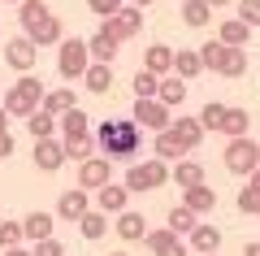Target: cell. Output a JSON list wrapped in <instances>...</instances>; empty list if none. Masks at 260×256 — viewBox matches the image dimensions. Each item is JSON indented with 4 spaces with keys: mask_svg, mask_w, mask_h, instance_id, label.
<instances>
[{
    "mask_svg": "<svg viewBox=\"0 0 260 256\" xmlns=\"http://www.w3.org/2000/svg\"><path fill=\"white\" fill-rule=\"evenodd\" d=\"M208 9H225V5H230V0H204Z\"/></svg>",
    "mask_w": 260,
    "mask_h": 256,
    "instance_id": "obj_50",
    "label": "cell"
},
{
    "mask_svg": "<svg viewBox=\"0 0 260 256\" xmlns=\"http://www.w3.org/2000/svg\"><path fill=\"white\" fill-rule=\"evenodd\" d=\"M225 109H230V104H221V100H208L204 109H200V126H204V130H221Z\"/></svg>",
    "mask_w": 260,
    "mask_h": 256,
    "instance_id": "obj_38",
    "label": "cell"
},
{
    "mask_svg": "<svg viewBox=\"0 0 260 256\" xmlns=\"http://www.w3.org/2000/svg\"><path fill=\"white\" fill-rule=\"evenodd\" d=\"M39 104H44V82L30 78V74H22L9 92H5V113L9 118H30Z\"/></svg>",
    "mask_w": 260,
    "mask_h": 256,
    "instance_id": "obj_4",
    "label": "cell"
},
{
    "mask_svg": "<svg viewBox=\"0 0 260 256\" xmlns=\"http://www.w3.org/2000/svg\"><path fill=\"white\" fill-rule=\"evenodd\" d=\"M109 256H130V252H109Z\"/></svg>",
    "mask_w": 260,
    "mask_h": 256,
    "instance_id": "obj_52",
    "label": "cell"
},
{
    "mask_svg": "<svg viewBox=\"0 0 260 256\" xmlns=\"http://www.w3.org/2000/svg\"><path fill=\"white\" fill-rule=\"evenodd\" d=\"M91 200H95L91 209H100L104 217H117V213L130 209V191H126V183H109V187H100Z\"/></svg>",
    "mask_w": 260,
    "mask_h": 256,
    "instance_id": "obj_11",
    "label": "cell"
},
{
    "mask_svg": "<svg viewBox=\"0 0 260 256\" xmlns=\"http://www.w3.org/2000/svg\"><path fill=\"white\" fill-rule=\"evenodd\" d=\"M148 252L152 256H191V247L182 243V235H174L169 226H160V230H148Z\"/></svg>",
    "mask_w": 260,
    "mask_h": 256,
    "instance_id": "obj_12",
    "label": "cell"
},
{
    "mask_svg": "<svg viewBox=\"0 0 260 256\" xmlns=\"http://www.w3.org/2000/svg\"><path fill=\"white\" fill-rule=\"evenodd\" d=\"M87 213H91V191H83V187L61 191V200H56V221H83Z\"/></svg>",
    "mask_w": 260,
    "mask_h": 256,
    "instance_id": "obj_10",
    "label": "cell"
},
{
    "mask_svg": "<svg viewBox=\"0 0 260 256\" xmlns=\"http://www.w3.org/2000/svg\"><path fill=\"white\" fill-rule=\"evenodd\" d=\"M35 169L39 174H56V169H61L65 165V144L61 139H35Z\"/></svg>",
    "mask_w": 260,
    "mask_h": 256,
    "instance_id": "obj_14",
    "label": "cell"
},
{
    "mask_svg": "<svg viewBox=\"0 0 260 256\" xmlns=\"http://www.w3.org/2000/svg\"><path fill=\"white\" fill-rule=\"evenodd\" d=\"M143 70H152L156 78L174 74V48H169V44H152V48H148V56H143Z\"/></svg>",
    "mask_w": 260,
    "mask_h": 256,
    "instance_id": "obj_24",
    "label": "cell"
},
{
    "mask_svg": "<svg viewBox=\"0 0 260 256\" xmlns=\"http://www.w3.org/2000/svg\"><path fill=\"white\" fill-rule=\"evenodd\" d=\"M83 82H87V92H95V96H109V87H113V65L91 61V65H87V74H83Z\"/></svg>",
    "mask_w": 260,
    "mask_h": 256,
    "instance_id": "obj_27",
    "label": "cell"
},
{
    "mask_svg": "<svg viewBox=\"0 0 260 256\" xmlns=\"http://www.w3.org/2000/svg\"><path fill=\"white\" fill-rule=\"evenodd\" d=\"M30 256H65V243H61V239H39Z\"/></svg>",
    "mask_w": 260,
    "mask_h": 256,
    "instance_id": "obj_44",
    "label": "cell"
},
{
    "mask_svg": "<svg viewBox=\"0 0 260 256\" xmlns=\"http://www.w3.org/2000/svg\"><path fill=\"white\" fill-rule=\"evenodd\" d=\"M26 130H30V139H56V118H48L44 109H35L26 118Z\"/></svg>",
    "mask_w": 260,
    "mask_h": 256,
    "instance_id": "obj_34",
    "label": "cell"
},
{
    "mask_svg": "<svg viewBox=\"0 0 260 256\" xmlns=\"http://www.w3.org/2000/svg\"><path fill=\"white\" fill-rule=\"evenodd\" d=\"M221 52H225L221 39H213V44H200V65H204V70H217V65H221Z\"/></svg>",
    "mask_w": 260,
    "mask_h": 256,
    "instance_id": "obj_40",
    "label": "cell"
},
{
    "mask_svg": "<svg viewBox=\"0 0 260 256\" xmlns=\"http://www.w3.org/2000/svg\"><path fill=\"white\" fill-rule=\"evenodd\" d=\"M130 5H135V9H148V5H156V0H130Z\"/></svg>",
    "mask_w": 260,
    "mask_h": 256,
    "instance_id": "obj_51",
    "label": "cell"
},
{
    "mask_svg": "<svg viewBox=\"0 0 260 256\" xmlns=\"http://www.w3.org/2000/svg\"><path fill=\"white\" fill-rule=\"evenodd\" d=\"M182 204L195 213V217H208V213L217 209V187H208V183H200V187H186V191H182Z\"/></svg>",
    "mask_w": 260,
    "mask_h": 256,
    "instance_id": "obj_17",
    "label": "cell"
},
{
    "mask_svg": "<svg viewBox=\"0 0 260 256\" xmlns=\"http://www.w3.org/2000/svg\"><path fill=\"white\" fill-rule=\"evenodd\" d=\"M109 31L121 39V44H126V39H135V35L143 31V9H135V5H121V9L109 18Z\"/></svg>",
    "mask_w": 260,
    "mask_h": 256,
    "instance_id": "obj_15",
    "label": "cell"
},
{
    "mask_svg": "<svg viewBox=\"0 0 260 256\" xmlns=\"http://www.w3.org/2000/svg\"><path fill=\"white\" fill-rule=\"evenodd\" d=\"M91 65V52H87V39H61V52H56V74L65 82H78Z\"/></svg>",
    "mask_w": 260,
    "mask_h": 256,
    "instance_id": "obj_5",
    "label": "cell"
},
{
    "mask_svg": "<svg viewBox=\"0 0 260 256\" xmlns=\"http://www.w3.org/2000/svg\"><path fill=\"white\" fill-rule=\"evenodd\" d=\"M221 39L225 48H247V39H251V26L247 22H239V18H230V22H221Z\"/></svg>",
    "mask_w": 260,
    "mask_h": 256,
    "instance_id": "obj_32",
    "label": "cell"
},
{
    "mask_svg": "<svg viewBox=\"0 0 260 256\" xmlns=\"http://www.w3.org/2000/svg\"><path fill=\"white\" fill-rule=\"evenodd\" d=\"M78 230H83V239H104V230H109V217H104L100 209H91L83 221H78Z\"/></svg>",
    "mask_w": 260,
    "mask_h": 256,
    "instance_id": "obj_37",
    "label": "cell"
},
{
    "mask_svg": "<svg viewBox=\"0 0 260 256\" xmlns=\"http://www.w3.org/2000/svg\"><path fill=\"white\" fill-rule=\"evenodd\" d=\"M156 100L165 104L169 113H174V109H182V100H186V82L178 78V74H174V78H160V92H156Z\"/></svg>",
    "mask_w": 260,
    "mask_h": 256,
    "instance_id": "obj_28",
    "label": "cell"
},
{
    "mask_svg": "<svg viewBox=\"0 0 260 256\" xmlns=\"http://www.w3.org/2000/svg\"><path fill=\"white\" fill-rule=\"evenodd\" d=\"M169 183V165L160 156H148V161H130L126 169V191L130 195H143V191H160Z\"/></svg>",
    "mask_w": 260,
    "mask_h": 256,
    "instance_id": "obj_3",
    "label": "cell"
},
{
    "mask_svg": "<svg viewBox=\"0 0 260 256\" xmlns=\"http://www.w3.org/2000/svg\"><path fill=\"white\" fill-rule=\"evenodd\" d=\"M186 247H191V256H217L221 252V230H217L213 221H200V226L186 235Z\"/></svg>",
    "mask_w": 260,
    "mask_h": 256,
    "instance_id": "obj_13",
    "label": "cell"
},
{
    "mask_svg": "<svg viewBox=\"0 0 260 256\" xmlns=\"http://www.w3.org/2000/svg\"><path fill=\"white\" fill-rule=\"evenodd\" d=\"M239 22H247L251 31L260 26V0H239Z\"/></svg>",
    "mask_w": 260,
    "mask_h": 256,
    "instance_id": "obj_41",
    "label": "cell"
},
{
    "mask_svg": "<svg viewBox=\"0 0 260 256\" xmlns=\"http://www.w3.org/2000/svg\"><path fill=\"white\" fill-rule=\"evenodd\" d=\"M91 135H95L100 156H109L113 165L117 161H135V156H139V144H143V130L135 126V118H104Z\"/></svg>",
    "mask_w": 260,
    "mask_h": 256,
    "instance_id": "obj_1",
    "label": "cell"
},
{
    "mask_svg": "<svg viewBox=\"0 0 260 256\" xmlns=\"http://www.w3.org/2000/svg\"><path fill=\"white\" fill-rule=\"evenodd\" d=\"M160 92V78L152 70H143L139 65V74H135V100H152V96Z\"/></svg>",
    "mask_w": 260,
    "mask_h": 256,
    "instance_id": "obj_36",
    "label": "cell"
},
{
    "mask_svg": "<svg viewBox=\"0 0 260 256\" xmlns=\"http://www.w3.org/2000/svg\"><path fill=\"white\" fill-rule=\"evenodd\" d=\"M178 135V144L186 148V152H195V148L204 144V126H200V118H174V126H169Z\"/></svg>",
    "mask_w": 260,
    "mask_h": 256,
    "instance_id": "obj_22",
    "label": "cell"
},
{
    "mask_svg": "<svg viewBox=\"0 0 260 256\" xmlns=\"http://www.w3.org/2000/svg\"><path fill=\"white\" fill-rule=\"evenodd\" d=\"M182 22L195 26V31H204L208 22H213V9H208L204 0H182Z\"/></svg>",
    "mask_w": 260,
    "mask_h": 256,
    "instance_id": "obj_33",
    "label": "cell"
},
{
    "mask_svg": "<svg viewBox=\"0 0 260 256\" xmlns=\"http://www.w3.org/2000/svg\"><path fill=\"white\" fill-rule=\"evenodd\" d=\"M52 226H56V217H52V213H44V209H35V213H26V217H22V235H26L30 243L52 239Z\"/></svg>",
    "mask_w": 260,
    "mask_h": 256,
    "instance_id": "obj_20",
    "label": "cell"
},
{
    "mask_svg": "<svg viewBox=\"0 0 260 256\" xmlns=\"http://www.w3.org/2000/svg\"><path fill=\"white\" fill-rule=\"evenodd\" d=\"M35 61H39V48L30 44L26 35H13V39H5V65H9V70L30 74V70H35Z\"/></svg>",
    "mask_w": 260,
    "mask_h": 256,
    "instance_id": "obj_8",
    "label": "cell"
},
{
    "mask_svg": "<svg viewBox=\"0 0 260 256\" xmlns=\"http://www.w3.org/2000/svg\"><path fill=\"white\" fill-rule=\"evenodd\" d=\"M243 256H260V239H256V243H247V247H243Z\"/></svg>",
    "mask_w": 260,
    "mask_h": 256,
    "instance_id": "obj_47",
    "label": "cell"
},
{
    "mask_svg": "<svg viewBox=\"0 0 260 256\" xmlns=\"http://www.w3.org/2000/svg\"><path fill=\"white\" fill-rule=\"evenodd\" d=\"M234 204H239V213H260V191L243 187V191H239V200H234Z\"/></svg>",
    "mask_w": 260,
    "mask_h": 256,
    "instance_id": "obj_43",
    "label": "cell"
},
{
    "mask_svg": "<svg viewBox=\"0 0 260 256\" xmlns=\"http://www.w3.org/2000/svg\"><path fill=\"white\" fill-rule=\"evenodd\" d=\"M87 5H91V13H95V18H100V22H109L113 13H117L121 5H126V0H87Z\"/></svg>",
    "mask_w": 260,
    "mask_h": 256,
    "instance_id": "obj_42",
    "label": "cell"
},
{
    "mask_svg": "<svg viewBox=\"0 0 260 256\" xmlns=\"http://www.w3.org/2000/svg\"><path fill=\"white\" fill-rule=\"evenodd\" d=\"M5 5H22V0H5Z\"/></svg>",
    "mask_w": 260,
    "mask_h": 256,
    "instance_id": "obj_53",
    "label": "cell"
},
{
    "mask_svg": "<svg viewBox=\"0 0 260 256\" xmlns=\"http://www.w3.org/2000/svg\"><path fill=\"white\" fill-rule=\"evenodd\" d=\"M117 235L126 239V243H139V239H148V221H143V213H135V209H126V213H117Z\"/></svg>",
    "mask_w": 260,
    "mask_h": 256,
    "instance_id": "obj_21",
    "label": "cell"
},
{
    "mask_svg": "<svg viewBox=\"0 0 260 256\" xmlns=\"http://www.w3.org/2000/svg\"><path fill=\"white\" fill-rule=\"evenodd\" d=\"M0 221H5V217H0Z\"/></svg>",
    "mask_w": 260,
    "mask_h": 256,
    "instance_id": "obj_54",
    "label": "cell"
},
{
    "mask_svg": "<svg viewBox=\"0 0 260 256\" xmlns=\"http://www.w3.org/2000/svg\"><path fill=\"white\" fill-rule=\"evenodd\" d=\"M5 256H30L26 247H5Z\"/></svg>",
    "mask_w": 260,
    "mask_h": 256,
    "instance_id": "obj_48",
    "label": "cell"
},
{
    "mask_svg": "<svg viewBox=\"0 0 260 256\" xmlns=\"http://www.w3.org/2000/svg\"><path fill=\"white\" fill-rule=\"evenodd\" d=\"M217 135H225V139H243V135H251V118H247V109L230 104V109H225V118H221V130H217Z\"/></svg>",
    "mask_w": 260,
    "mask_h": 256,
    "instance_id": "obj_23",
    "label": "cell"
},
{
    "mask_svg": "<svg viewBox=\"0 0 260 256\" xmlns=\"http://www.w3.org/2000/svg\"><path fill=\"white\" fill-rule=\"evenodd\" d=\"M56 130H61V144L83 139V135H91V118H87L83 109H70V113H61V118H56Z\"/></svg>",
    "mask_w": 260,
    "mask_h": 256,
    "instance_id": "obj_18",
    "label": "cell"
},
{
    "mask_svg": "<svg viewBox=\"0 0 260 256\" xmlns=\"http://www.w3.org/2000/svg\"><path fill=\"white\" fill-rule=\"evenodd\" d=\"M113 183V161L109 156H91V161H83L78 165V187H83V191H100V187H109Z\"/></svg>",
    "mask_w": 260,
    "mask_h": 256,
    "instance_id": "obj_9",
    "label": "cell"
},
{
    "mask_svg": "<svg viewBox=\"0 0 260 256\" xmlns=\"http://www.w3.org/2000/svg\"><path fill=\"white\" fill-rule=\"evenodd\" d=\"M130 118H135V126H139V130H152V135H160V130L174 126V113H169L156 96H152V100H135Z\"/></svg>",
    "mask_w": 260,
    "mask_h": 256,
    "instance_id": "obj_7",
    "label": "cell"
},
{
    "mask_svg": "<svg viewBox=\"0 0 260 256\" xmlns=\"http://www.w3.org/2000/svg\"><path fill=\"white\" fill-rule=\"evenodd\" d=\"M217 74H225V78H243V74H247V48H225Z\"/></svg>",
    "mask_w": 260,
    "mask_h": 256,
    "instance_id": "obj_30",
    "label": "cell"
},
{
    "mask_svg": "<svg viewBox=\"0 0 260 256\" xmlns=\"http://www.w3.org/2000/svg\"><path fill=\"white\" fill-rule=\"evenodd\" d=\"M39 109H44L48 118H61V113L78 109V100H74V92H70V87H56V92H44V104H39Z\"/></svg>",
    "mask_w": 260,
    "mask_h": 256,
    "instance_id": "obj_26",
    "label": "cell"
},
{
    "mask_svg": "<svg viewBox=\"0 0 260 256\" xmlns=\"http://www.w3.org/2000/svg\"><path fill=\"white\" fill-rule=\"evenodd\" d=\"M247 187H251V191H260V169H251V174H247Z\"/></svg>",
    "mask_w": 260,
    "mask_h": 256,
    "instance_id": "obj_46",
    "label": "cell"
},
{
    "mask_svg": "<svg viewBox=\"0 0 260 256\" xmlns=\"http://www.w3.org/2000/svg\"><path fill=\"white\" fill-rule=\"evenodd\" d=\"M9 152H13V135H9V130H0V161H9Z\"/></svg>",
    "mask_w": 260,
    "mask_h": 256,
    "instance_id": "obj_45",
    "label": "cell"
},
{
    "mask_svg": "<svg viewBox=\"0 0 260 256\" xmlns=\"http://www.w3.org/2000/svg\"><path fill=\"white\" fill-rule=\"evenodd\" d=\"M152 156H160L165 165H174V161H182V156H186V148L178 144V135H174V130H160V135L152 139Z\"/></svg>",
    "mask_w": 260,
    "mask_h": 256,
    "instance_id": "obj_25",
    "label": "cell"
},
{
    "mask_svg": "<svg viewBox=\"0 0 260 256\" xmlns=\"http://www.w3.org/2000/svg\"><path fill=\"white\" fill-rule=\"evenodd\" d=\"M117 48H121V39L109 31V22H100V31H95V35L87 39V52H91V61H104V65H113Z\"/></svg>",
    "mask_w": 260,
    "mask_h": 256,
    "instance_id": "obj_16",
    "label": "cell"
},
{
    "mask_svg": "<svg viewBox=\"0 0 260 256\" xmlns=\"http://www.w3.org/2000/svg\"><path fill=\"white\" fill-rule=\"evenodd\" d=\"M174 74H178L182 82L200 78V74H204V65H200V52H191V48H178V52H174Z\"/></svg>",
    "mask_w": 260,
    "mask_h": 256,
    "instance_id": "obj_29",
    "label": "cell"
},
{
    "mask_svg": "<svg viewBox=\"0 0 260 256\" xmlns=\"http://www.w3.org/2000/svg\"><path fill=\"white\" fill-rule=\"evenodd\" d=\"M165 226L174 230V235H191V230L200 226V217H195V213L186 209V204H174V209L165 213Z\"/></svg>",
    "mask_w": 260,
    "mask_h": 256,
    "instance_id": "obj_31",
    "label": "cell"
},
{
    "mask_svg": "<svg viewBox=\"0 0 260 256\" xmlns=\"http://www.w3.org/2000/svg\"><path fill=\"white\" fill-rule=\"evenodd\" d=\"M18 22H22V35H26L35 48H52V44L65 39L61 18L48 9L44 0H22V5H18Z\"/></svg>",
    "mask_w": 260,
    "mask_h": 256,
    "instance_id": "obj_2",
    "label": "cell"
},
{
    "mask_svg": "<svg viewBox=\"0 0 260 256\" xmlns=\"http://www.w3.org/2000/svg\"><path fill=\"white\" fill-rule=\"evenodd\" d=\"M22 221H0V252L5 247H22Z\"/></svg>",
    "mask_w": 260,
    "mask_h": 256,
    "instance_id": "obj_39",
    "label": "cell"
},
{
    "mask_svg": "<svg viewBox=\"0 0 260 256\" xmlns=\"http://www.w3.org/2000/svg\"><path fill=\"white\" fill-rule=\"evenodd\" d=\"M169 183H178L182 191H186V187H200V183H204V165L191 161V156H182V161L169 165Z\"/></svg>",
    "mask_w": 260,
    "mask_h": 256,
    "instance_id": "obj_19",
    "label": "cell"
},
{
    "mask_svg": "<svg viewBox=\"0 0 260 256\" xmlns=\"http://www.w3.org/2000/svg\"><path fill=\"white\" fill-rule=\"evenodd\" d=\"M0 130H9V113H5V104H0Z\"/></svg>",
    "mask_w": 260,
    "mask_h": 256,
    "instance_id": "obj_49",
    "label": "cell"
},
{
    "mask_svg": "<svg viewBox=\"0 0 260 256\" xmlns=\"http://www.w3.org/2000/svg\"><path fill=\"white\" fill-rule=\"evenodd\" d=\"M225 169H230V174H243V178H247L251 169H260V144L251 135L230 139V144H225Z\"/></svg>",
    "mask_w": 260,
    "mask_h": 256,
    "instance_id": "obj_6",
    "label": "cell"
},
{
    "mask_svg": "<svg viewBox=\"0 0 260 256\" xmlns=\"http://www.w3.org/2000/svg\"><path fill=\"white\" fill-rule=\"evenodd\" d=\"M95 156V135H83V139H70V144H65V161H91Z\"/></svg>",
    "mask_w": 260,
    "mask_h": 256,
    "instance_id": "obj_35",
    "label": "cell"
}]
</instances>
